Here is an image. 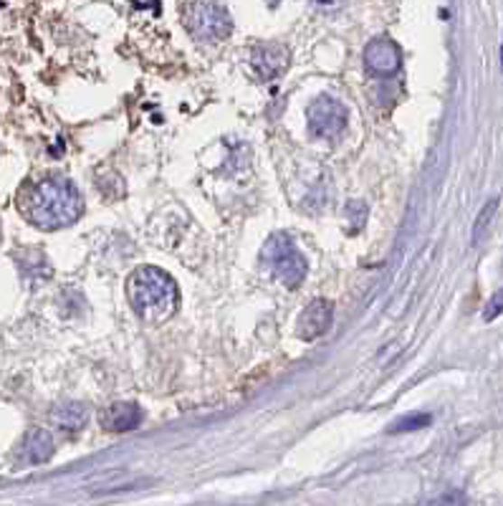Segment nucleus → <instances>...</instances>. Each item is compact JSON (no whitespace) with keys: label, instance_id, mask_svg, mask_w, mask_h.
I'll return each instance as SVG.
<instances>
[{"label":"nucleus","instance_id":"nucleus-18","mask_svg":"<svg viewBox=\"0 0 503 506\" xmlns=\"http://www.w3.org/2000/svg\"><path fill=\"white\" fill-rule=\"evenodd\" d=\"M278 3H281V0H268V5H271V8H276Z\"/></svg>","mask_w":503,"mask_h":506},{"label":"nucleus","instance_id":"nucleus-6","mask_svg":"<svg viewBox=\"0 0 503 506\" xmlns=\"http://www.w3.org/2000/svg\"><path fill=\"white\" fill-rule=\"evenodd\" d=\"M365 66L375 76L397 74L403 66V51L390 38H375L372 43H367Z\"/></svg>","mask_w":503,"mask_h":506},{"label":"nucleus","instance_id":"nucleus-17","mask_svg":"<svg viewBox=\"0 0 503 506\" xmlns=\"http://www.w3.org/2000/svg\"><path fill=\"white\" fill-rule=\"evenodd\" d=\"M466 501V496H461V493H445L441 499H435V504H463Z\"/></svg>","mask_w":503,"mask_h":506},{"label":"nucleus","instance_id":"nucleus-7","mask_svg":"<svg viewBox=\"0 0 503 506\" xmlns=\"http://www.w3.org/2000/svg\"><path fill=\"white\" fill-rule=\"evenodd\" d=\"M334 319V306L327 299H314L299 316V337L306 342L319 340L321 334H327Z\"/></svg>","mask_w":503,"mask_h":506},{"label":"nucleus","instance_id":"nucleus-5","mask_svg":"<svg viewBox=\"0 0 503 506\" xmlns=\"http://www.w3.org/2000/svg\"><path fill=\"white\" fill-rule=\"evenodd\" d=\"M306 122H309V132L314 137L331 139L344 132L347 126V109L344 104L331 97H319L312 101L309 112H306Z\"/></svg>","mask_w":503,"mask_h":506},{"label":"nucleus","instance_id":"nucleus-4","mask_svg":"<svg viewBox=\"0 0 503 506\" xmlns=\"http://www.w3.org/2000/svg\"><path fill=\"white\" fill-rule=\"evenodd\" d=\"M188 28L200 43H218L230 36L233 23L223 5H218L213 0H198L188 11Z\"/></svg>","mask_w":503,"mask_h":506},{"label":"nucleus","instance_id":"nucleus-10","mask_svg":"<svg viewBox=\"0 0 503 506\" xmlns=\"http://www.w3.org/2000/svg\"><path fill=\"white\" fill-rule=\"evenodd\" d=\"M51 455H53V438H51L49 430H28L23 443H21V458H23V464L38 466V464L51 461Z\"/></svg>","mask_w":503,"mask_h":506},{"label":"nucleus","instance_id":"nucleus-8","mask_svg":"<svg viewBox=\"0 0 503 506\" xmlns=\"http://www.w3.org/2000/svg\"><path fill=\"white\" fill-rule=\"evenodd\" d=\"M251 63L253 69H256V74L261 76L264 81H274V79H278V76L289 69V49L281 46V43L258 46V49H253Z\"/></svg>","mask_w":503,"mask_h":506},{"label":"nucleus","instance_id":"nucleus-11","mask_svg":"<svg viewBox=\"0 0 503 506\" xmlns=\"http://www.w3.org/2000/svg\"><path fill=\"white\" fill-rule=\"evenodd\" d=\"M53 426L63 433H79V430L87 426L88 410L84 403H61L53 408L51 413Z\"/></svg>","mask_w":503,"mask_h":506},{"label":"nucleus","instance_id":"nucleus-19","mask_svg":"<svg viewBox=\"0 0 503 506\" xmlns=\"http://www.w3.org/2000/svg\"><path fill=\"white\" fill-rule=\"evenodd\" d=\"M501 69H503V46H501Z\"/></svg>","mask_w":503,"mask_h":506},{"label":"nucleus","instance_id":"nucleus-2","mask_svg":"<svg viewBox=\"0 0 503 506\" xmlns=\"http://www.w3.org/2000/svg\"><path fill=\"white\" fill-rule=\"evenodd\" d=\"M25 213L31 223L43 230H56L76 223L84 213V201L79 190L63 177H46L28 195Z\"/></svg>","mask_w":503,"mask_h":506},{"label":"nucleus","instance_id":"nucleus-14","mask_svg":"<svg viewBox=\"0 0 503 506\" xmlns=\"http://www.w3.org/2000/svg\"><path fill=\"white\" fill-rule=\"evenodd\" d=\"M367 202L362 201H352L349 205H347V223H349V233H359L362 230V226L367 223Z\"/></svg>","mask_w":503,"mask_h":506},{"label":"nucleus","instance_id":"nucleus-9","mask_svg":"<svg viewBox=\"0 0 503 506\" xmlns=\"http://www.w3.org/2000/svg\"><path fill=\"white\" fill-rule=\"evenodd\" d=\"M142 408L137 403H114L107 410H101L99 423L101 428L112 430V433H125L135 430L142 423Z\"/></svg>","mask_w":503,"mask_h":506},{"label":"nucleus","instance_id":"nucleus-1","mask_svg":"<svg viewBox=\"0 0 503 506\" xmlns=\"http://www.w3.org/2000/svg\"><path fill=\"white\" fill-rule=\"evenodd\" d=\"M126 299L135 314L147 324H163L177 312L180 291L175 278L157 266H142L126 278Z\"/></svg>","mask_w":503,"mask_h":506},{"label":"nucleus","instance_id":"nucleus-3","mask_svg":"<svg viewBox=\"0 0 503 506\" xmlns=\"http://www.w3.org/2000/svg\"><path fill=\"white\" fill-rule=\"evenodd\" d=\"M261 258L286 289H299L303 284V278H306V258L291 243L289 236H284V233L271 236L265 240Z\"/></svg>","mask_w":503,"mask_h":506},{"label":"nucleus","instance_id":"nucleus-13","mask_svg":"<svg viewBox=\"0 0 503 506\" xmlns=\"http://www.w3.org/2000/svg\"><path fill=\"white\" fill-rule=\"evenodd\" d=\"M430 423H433V416H430V413H410V416L395 420L390 433H410V430L428 428Z\"/></svg>","mask_w":503,"mask_h":506},{"label":"nucleus","instance_id":"nucleus-16","mask_svg":"<svg viewBox=\"0 0 503 506\" xmlns=\"http://www.w3.org/2000/svg\"><path fill=\"white\" fill-rule=\"evenodd\" d=\"M316 8H321V11H337V8H341V3L344 0H312Z\"/></svg>","mask_w":503,"mask_h":506},{"label":"nucleus","instance_id":"nucleus-15","mask_svg":"<svg viewBox=\"0 0 503 506\" xmlns=\"http://www.w3.org/2000/svg\"><path fill=\"white\" fill-rule=\"evenodd\" d=\"M501 314H503V289H498L491 299H489L486 309H483V322H493V319H498Z\"/></svg>","mask_w":503,"mask_h":506},{"label":"nucleus","instance_id":"nucleus-12","mask_svg":"<svg viewBox=\"0 0 503 506\" xmlns=\"http://www.w3.org/2000/svg\"><path fill=\"white\" fill-rule=\"evenodd\" d=\"M496 211H498V198H491V201L480 208V213L476 215V223H473V236H470V243H473V246H479L480 240L486 239V233H489V228H491V220L493 215H496Z\"/></svg>","mask_w":503,"mask_h":506}]
</instances>
